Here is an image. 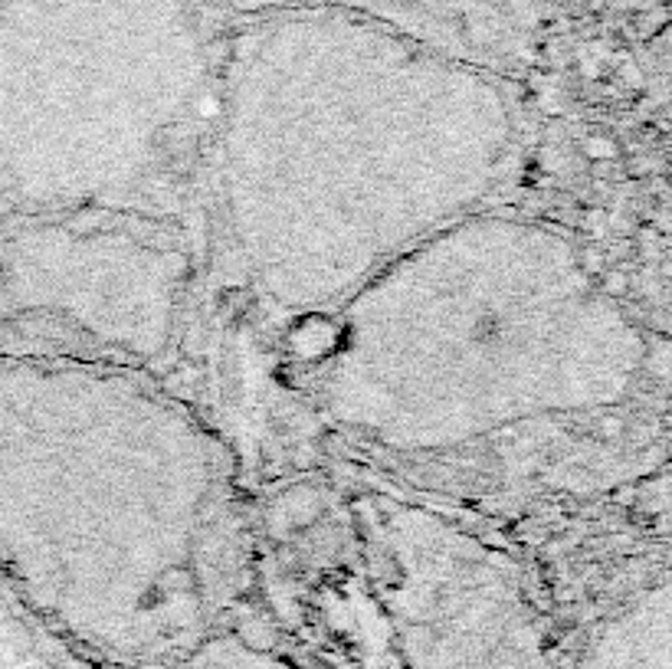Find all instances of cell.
Returning <instances> with one entry per match:
<instances>
[{"label": "cell", "instance_id": "cell-1", "mask_svg": "<svg viewBox=\"0 0 672 669\" xmlns=\"http://www.w3.org/2000/svg\"><path fill=\"white\" fill-rule=\"evenodd\" d=\"M279 420L450 509L584 499L666 463V348L587 246L509 204L259 342Z\"/></svg>", "mask_w": 672, "mask_h": 669}, {"label": "cell", "instance_id": "cell-2", "mask_svg": "<svg viewBox=\"0 0 672 669\" xmlns=\"http://www.w3.org/2000/svg\"><path fill=\"white\" fill-rule=\"evenodd\" d=\"M528 148L515 79L305 0L230 23L200 197L204 296L263 342L502 207Z\"/></svg>", "mask_w": 672, "mask_h": 669}, {"label": "cell", "instance_id": "cell-3", "mask_svg": "<svg viewBox=\"0 0 672 669\" xmlns=\"http://www.w3.org/2000/svg\"><path fill=\"white\" fill-rule=\"evenodd\" d=\"M227 437L155 374L0 358V578L109 669H171L253 588Z\"/></svg>", "mask_w": 672, "mask_h": 669}, {"label": "cell", "instance_id": "cell-4", "mask_svg": "<svg viewBox=\"0 0 672 669\" xmlns=\"http://www.w3.org/2000/svg\"><path fill=\"white\" fill-rule=\"evenodd\" d=\"M223 30L207 0H0V214L138 210L200 233Z\"/></svg>", "mask_w": 672, "mask_h": 669}, {"label": "cell", "instance_id": "cell-5", "mask_svg": "<svg viewBox=\"0 0 672 669\" xmlns=\"http://www.w3.org/2000/svg\"><path fill=\"white\" fill-rule=\"evenodd\" d=\"M459 512L305 469L253 509V584L348 669H554L522 565Z\"/></svg>", "mask_w": 672, "mask_h": 669}, {"label": "cell", "instance_id": "cell-6", "mask_svg": "<svg viewBox=\"0 0 672 669\" xmlns=\"http://www.w3.org/2000/svg\"><path fill=\"white\" fill-rule=\"evenodd\" d=\"M200 309L204 253L191 223L105 207L0 214V358L168 378Z\"/></svg>", "mask_w": 672, "mask_h": 669}, {"label": "cell", "instance_id": "cell-7", "mask_svg": "<svg viewBox=\"0 0 672 669\" xmlns=\"http://www.w3.org/2000/svg\"><path fill=\"white\" fill-rule=\"evenodd\" d=\"M348 10L427 50L522 79L541 56L558 0H305Z\"/></svg>", "mask_w": 672, "mask_h": 669}, {"label": "cell", "instance_id": "cell-8", "mask_svg": "<svg viewBox=\"0 0 672 669\" xmlns=\"http://www.w3.org/2000/svg\"><path fill=\"white\" fill-rule=\"evenodd\" d=\"M292 4H302V0H207V7L214 10V17L223 23V27L240 23V20L263 17V14H273V10L292 7Z\"/></svg>", "mask_w": 672, "mask_h": 669}]
</instances>
